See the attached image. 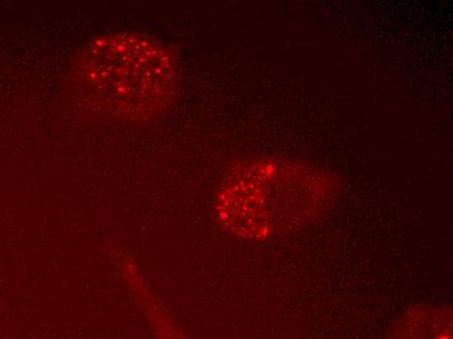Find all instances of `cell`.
Returning a JSON list of instances; mask_svg holds the SVG:
<instances>
[{
    "label": "cell",
    "instance_id": "6da1fadb",
    "mask_svg": "<svg viewBox=\"0 0 453 339\" xmlns=\"http://www.w3.org/2000/svg\"><path fill=\"white\" fill-rule=\"evenodd\" d=\"M69 88L77 106L90 115L142 123L173 104L178 63L165 46L146 35H104L79 55Z\"/></svg>",
    "mask_w": 453,
    "mask_h": 339
},
{
    "label": "cell",
    "instance_id": "7a4b0ae2",
    "mask_svg": "<svg viewBox=\"0 0 453 339\" xmlns=\"http://www.w3.org/2000/svg\"><path fill=\"white\" fill-rule=\"evenodd\" d=\"M338 195L333 173L292 159L258 157L229 171L215 212L228 233L267 241L311 225L335 205Z\"/></svg>",
    "mask_w": 453,
    "mask_h": 339
},
{
    "label": "cell",
    "instance_id": "3957f363",
    "mask_svg": "<svg viewBox=\"0 0 453 339\" xmlns=\"http://www.w3.org/2000/svg\"><path fill=\"white\" fill-rule=\"evenodd\" d=\"M388 339H452V310L449 305L422 304L399 320Z\"/></svg>",
    "mask_w": 453,
    "mask_h": 339
},
{
    "label": "cell",
    "instance_id": "277c9868",
    "mask_svg": "<svg viewBox=\"0 0 453 339\" xmlns=\"http://www.w3.org/2000/svg\"><path fill=\"white\" fill-rule=\"evenodd\" d=\"M128 283L134 290V299L137 300L138 305L143 311L145 316L148 317L149 324L153 330L156 339H188L180 332L178 327L173 324V320L168 317L165 311L160 307L156 297L143 285L142 280L137 278V272L134 267H128Z\"/></svg>",
    "mask_w": 453,
    "mask_h": 339
}]
</instances>
